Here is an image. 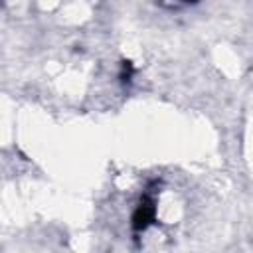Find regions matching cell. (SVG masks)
<instances>
[{
  "instance_id": "2",
  "label": "cell",
  "mask_w": 253,
  "mask_h": 253,
  "mask_svg": "<svg viewBox=\"0 0 253 253\" xmlns=\"http://www.w3.org/2000/svg\"><path fill=\"white\" fill-rule=\"evenodd\" d=\"M186 2H194V0H186Z\"/></svg>"
},
{
  "instance_id": "1",
  "label": "cell",
  "mask_w": 253,
  "mask_h": 253,
  "mask_svg": "<svg viewBox=\"0 0 253 253\" xmlns=\"http://www.w3.org/2000/svg\"><path fill=\"white\" fill-rule=\"evenodd\" d=\"M154 215H156L154 196L146 194V196H142V200L138 202V206H136V210L132 213V229L134 231H144L154 221Z\"/></svg>"
}]
</instances>
